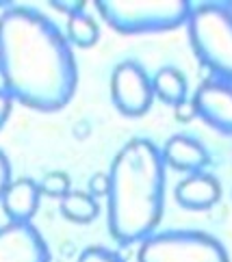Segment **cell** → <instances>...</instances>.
<instances>
[{"instance_id": "cell-1", "label": "cell", "mask_w": 232, "mask_h": 262, "mask_svg": "<svg viewBox=\"0 0 232 262\" xmlns=\"http://www.w3.org/2000/svg\"><path fill=\"white\" fill-rule=\"evenodd\" d=\"M0 76L13 100L44 113L66 106L78 85L68 37L31 7H9L0 15Z\"/></svg>"}, {"instance_id": "cell-2", "label": "cell", "mask_w": 232, "mask_h": 262, "mask_svg": "<svg viewBox=\"0 0 232 262\" xmlns=\"http://www.w3.org/2000/svg\"><path fill=\"white\" fill-rule=\"evenodd\" d=\"M107 219L111 236L122 245L154 234L165 206V163L150 139L135 137L115 154L109 169Z\"/></svg>"}, {"instance_id": "cell-3", "label": "cell", "mask_w": 232, "mask_h": 262, "mask_svg": "<svg viewBox=\"0 0 232 262\" xmlns=\"http://www.w3.org/2000/svg\"><path fill=\"white\" fill-rule=\"evenodd\" d=\"M187 35L198 61L215 78L232 82V7L226 3L193 5Z\"/></svg>"}, {"instance_id": "cell-4", "label": "cell", "mask_w": 232, "mask_h": 262, "mask_svg": "<svg viewBox=\"0 0 232 262\" xmlns=\"http://www.w3.org/2000/svg\"><path fill=\"white\" fill-rule=\"evenodd\" d=\"M96 9L111 29L124 35L163 33L187 24L191 13L189 0L163 3H124V0H96Z\"/></svg>"}, {"instance_id": "cell-5", "label": "cell", "mask_w": 232, "mask_h": 262, "mask_svg": "<svg viewBox=\"0 0 232 262\" xmlns=\"http://www.w3.org/2000/svg\"><path fill=\"white\" fill-rule=\"evenodd\" d=\"M137 262H230L221 241L200 230L154 232L139 243Z\"/></svg>"}, {"instance_id": "cell-6", "label": "cell", "mask_w": 232, "mask_h": 262, "mask_svg": "<svg viewBox=\"0 0 232 262\" xmlns=\"http://www.w3.org/2000/svg\"><path fill=\"white\" fill-rule=\"evenodd\" d=\"M111 100L126 117H141L152 108L154 89L150 74L137 61H122L111 72Z\"/></svg>"}, {"instance_id": "cell-7", "label": "cell", "mask_w": 232, "mask_h": 262, "mask_svg": "<svg viewBox=\"0 0 232 262\" xmlns=\"http://www.w3.org/2000/svg\"><path fill=\"white\" fill-rule=\"evenodd\" d=\"M191 104L196 117L219 133L232 135V82L219 78L204 80L193 93Z\"/></svg>"}, {"instance_id": "cell-8", "label": "cell", "mask_w": 232, "mask_h": 262, "mask_svg": "<svg viewBox=\"0 0 232 262\" xmlns=\"http://www.w3.org/2000/svg\"><path fill=\"white\" fill-rule=\"evenodd\" d=\"M0 262H50V251L33 223L0 226Z\"/></svg>"}, {"instance_id": "cell-9", "label": "cell", "mask_w": 232, "mask_h": 262, "mask_svg": "<svg viewBox=\"0 0 232 262\" xmlns=\"http://www.w3.org/2000/svg\"><path fill=\"white\" fill-rule=\"evenodd\" d=\"M161 158L165 167H172L182 173H198L208 165V152L196 137L174 135L165 141L161 149Z\"/></svg>"}, {"instance_id": "cell-10", "label": "cell", "mask_w": 232, "mask_h": 262, "mask_svg": "<svg viewBox=\"0 0 232 262\" xmlns=\"http://www.w3.org/2000/svg\"><path fill=\"white\" fill-rule=\"evenodd\" d=\"M174 198L187 210H208L221 198V184L215 176L206 171L189 173L176 184Z\"/></svg>"}, {"instance_id": "cell-11", "label": "cell", "mask_w": 232, "mask_h": 262, "mask_svg": "<svg viewBox=\"0 0 232 262\" xmlns=\"http://www.w3.org/2000/svg\"><path fill=\"white\" fill-rule=\"evenodd\" d=\"M39 184L33 178H17L7 186L0 204H3V210L11 223H31L37 208H39Z\"/></svg>"}, {"instance_id": "cell-12", "label": "cell", "mask_w": 232, "mask_h": 262, "mask_svg": "<svg viewBox=\"0 0 232 262\" xmlns=\"http://www.w3.org/2000/svg\"><path fill=\"white\" fill-rule=\"evenodd\" d=\"M152 89H154V98H159L170 106H178L180 102L187 100L189 82L178 68L167 65V68H161L152 76Z\"/></svg>"}, {"instance_id": "cell-13", "label": "cell", "mask_w": 232, "mask_h": 262, "mask_svg": "<svg viewBox=\"0 0 232 262\" xmlns=\"http://www.w3.org/2000/svg\"><path fill=\"white\" fill-rule=\"evenodd\" d=\"M59 210L72 223H91L98 217L100 204L87 191H70L66 198H61Z\"/></svg>"}, {"instance_id": "cell-14", "label": "cell", "mask_w": 232, "mask_h": 262, "mask_svg": "<svg viewBox=\"0 0 232 262\" xmlns=\"http://www.w3.org/2000/svg\"><path fill=\"white\" fill-rule=\"evenodd\" d=\"M66 37H68L70 43L78 46V48H91V46L98 43V37H100L98 22L87 11L74 13L68 17Z\"/></svg>"}, {"instance_id": "cell-15", "label": "cell", "mask_w": 232, "mask_h": 262, "mask_svg": "<svg viewBox=\"0 0 232 262\" xmlns=\"http://www.w3.org/2000/svg\"><path fill=\"white\" fill-rule=\"evenodd\" d=\"M39 184V191L41 195H48V198H66V195L72 191L70 189V176L63 173V171H50L41 178Z\"/></svg>"}, {"instance_id": "cell-16", "label": "cell", "mask_w": 232, "mask_h": 262, "mask_svg": "<svg viewBox=\"0 0 232 262\" xmlns=\"http://www.w3.org/2000/svg\"><path fill=\"white\" fill-rule=\"evenodd\" d=\"M78 262H126L113 249H107L102 245H91L78 256Z\"/></svg>"}, {"instance_id": "cell-17", "label": "cell", "mask_w": 232, "mask_h": 262, "mask_svg": "<svg viewBox=\"0 0 232 262\" xmlns=\"http://www.w3.org/2000/svg\"><path fill=\"white\" fill-rule=\"evenodd\" d=\"M91 198H107L109 193V176L107 173H94L89 178V191Z\"/></svg>"}, {"instance_id": "cell-18", "label": "cell", "mask_w": 232, "mask_h": 262, "mask_svg": "<svg viewBox=\"0 0 232 262\" xmlns=\"http://www.w3.org/2000/svg\"><path fill=\"white\" fill-rule=\"evenodd\" d=\"M54 9H59V11H63L68 17L74 15V13H80L85 11V0H54V3H50Z\"/></svg>"}, {"instance_id": "cell-19", "label": "cell", "mask_w": 232, "mask_h": 262, "mask_svg": "<svg viewBox=\"0 0 232 262\" xmlns=\"http://www.w3.org/2000/svg\"><path fill=\"white\" fill-rule=\"evenodd\" d=\"M9 184H11V165H9L5 152H0V200H3Z\"/></svg>"}, {"instance_id": "cell-20", "label": "cell", "mask_w": 232, "mask_h": 262, "mask_svg": "<svg viewBox=\"0 0 232 262\" xmlns=\"http://www.w3.org/2000/svg\"><path fill=\"white\" fill-rule=\"evenodd\" d=\"M11 108H13V98L0 87V130H3L9 115H11Z\"/></svg>"}, {"instance_id": "cell-21", "label": "cell", "mask_w": 232, "mask_h": 262, "mask_svg": "<svg viewBox=\"0 0 232 262\" xmlns=\"http://www.w3.org/2000/svg\"><path fill=\"white\" fill-rule=\"evenodd\" d=\"M174 113H176V119L178 121H191L196 117V108H193V104L189 100H184L178 106H174Z\"/></svg>"}]
</instances>
